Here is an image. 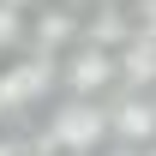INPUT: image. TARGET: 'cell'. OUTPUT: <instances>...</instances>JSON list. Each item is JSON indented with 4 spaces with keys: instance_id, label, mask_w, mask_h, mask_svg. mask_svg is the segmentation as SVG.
Here are the masks:
<instances>
[{
    "instance_id": "cell-1",
    "label": "cell",
    "mask_w": 156,
    "mask_h": 156,
    "mask_svg": "<svg viewBox=\"0 0 156 156\" xmlns=\"http://www.w3.org/2000/svg\"><path fill=\"white\" fill-rule=\"evenodd\" d=\"M48 144L66 156H90L108 144V108L102 102H84V96H66L48 120Z\"/></svg>"
},
{
    "instance_id": "cell-2",
    "label": "cell",
    "mask_w": 156,
    "mask_h": 156,
    "mask_svg": "<svg viewBox=\"0 0 156 156\" xmlns=\"http://www.w3.org/2000/svg\"><path fill=\"white\" fill-rule=\"evenodd\" d=\"M54 84H66V96L96 102L102 90L114 84V54H108V48H90V42H72L66 60L54 66Z\"/></svg>"
},
{
    "instance_id": "cell-3",
    "label": "cell",
    "mask_w": 156,
    "mask_h": 156,
    "mask_svg": "<svg viewBox=\"0 0 156 156\" xmlns=\"http://www.w3.org/2000/svg\"><path fill=\"white\" fill-rule=\"evenodd\" d=\"M48 84H54V60H48V54H30V60L0 66V120H6V114H24L30 102H42Z\"/></svg>"
},
{
    "instance_id": "cell-4",
    "label": "cell",
    "mask_w": 156,
    "mask_h": 156,
    "mask_svg": "<svg viewBox=\"0 0 156 156\" xmlns=\"http://www.w3.org/2000/svg\"><path fill=\"white\" fill-rule=\"evenodd\" d=\"M114 84H132V90H144V84H156V36H126L114 48Z\"/></svg>"
},
{
    "instance_id": "cell-5",
    "label": "cell",
    "mask_w": 156,
    "mask_h": 156,
    "mask_svg": "<svg viewBox=\"0 0 156 156\" xmlns=\"http://www.w3.org/2000/svg\"><path fill=\"white\" fill-rule=\"evenodd\" d=\"M108 138H120V144H156V102L126 96L120 108H108Z\"/></svg>"
},
{
    "instance_id": "cell-6",
    "label": "cell",
    "mask_w": 156,
    "mask_h": 156,
    "mask_svg": "<svg viewBox=\"0 0 156 156\" xmlns=\"http://www.w3.org/2000/svg\"><path fill=\"white\" fill-rule=\"evenodd\" d=\"M132 30H138V24H132V12H126V6H114V0L102 6L96 18H84V42H90V48H108V54H114V48L132 36Z\"/></svg>"
},
{
    "instance_id": "cell-7",
    "label": "cell",
    "mask_w": 156,
    "mask_h": 156,
    "mask_svg": "<svg viewBox=\"0 0 156 156\" xmlns=\"http://www.w3.org/2000/svg\"><path fill=\"white\" fill-rule=\"evenodd\" d=\"M72 42H78V18L66 12V6H48V12L36 18V54L54 60L60 48H72Z\"/></svg>"
},
{
    "instance_id": "cell-8",
    "label": "cell",
    "mask_w": 156,
    "mask_h": 156,
    "mask_svg": "<svg viewBox=\"0 0 156 156\" xmlns=\"http://www.w3.org/2000/svg\"><path fill=\"white\" fill-rule=\"evenodd\" d=\"M18 36H24V12H18V6H6V0H0V48H12Z\"/></svg>"
},
{
    "instance_id": "cell-9",
    "label": "cell",
    "mask_w": 156,
    "mask_h": 156,
    "mask_svg": "<svg viewBox=\"0 0 156 156\" xmlns=\"http://www.w3.org/2000/svg\"><path fill=\"white\" fill-rule=\"evenodd\" d=\"M132 24L138 36H156V0H132Z\"/></svg>"
},
{
    "instance_id": "cell-10",
    "label": "cell",
    "mask_w": 156,
    "mask_h": 156,
    "mask_svg": "<svg viewBox=\"0 0 156 156\" xmlns=\"http://www.w3.org/2000/svg\"><path fill=\"white\" fill-rule=\"evenodd\" d=\"M6 6H18V12H24V6H42V0H6Z\"/></svg>"
}]
</instances>
